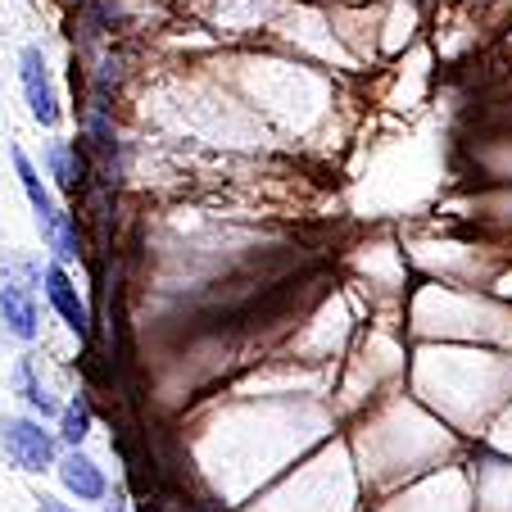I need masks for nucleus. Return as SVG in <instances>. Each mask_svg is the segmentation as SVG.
<instances>
[{
    "label": "nucleus",
    "instance_id": "nucleus-1",
    "mask_svg": "<svg viewBox=\"0 0 512 512\" xmlns=\"http://www.w3.org/2000/svg\"><path fill=\"white\" fill-rule=\"evenodd\" d=\"M0 445H5V458L19 472H46L55 463L50 431H41V422H28V417H5L0 422Z\"/></svg>",
    "mask_w": 512,
    "mask_h": 512
},
{
    "label": "nucleus",
    "instance_id": "nucleus-12",
    "mask_svg": "<svg viewBox=\"0 0 512 512\" xmlns=\"http://www.w3.org/2000/svg\"><path fill=\"white\" fill-rule=\"evenodd\" d=\"M37 508H41V512H73V508H64V503H59V499H50V494H41V499H37Z\"/></svg>",
    "mask_w": 512,
    "mask_h": 512
},
{
    "label": "nucleus",
    "instance_id": "nucleus-8",
    "mask_svg": "<svg viewBox=\"0 0 512 512\" xmlns=\"http://www.w3.org/2000/svg\"><path fill=\"white\" fill-rule=\"evenodd\" d=\"M14 390H19V395L28 399V404L37 408L41 417H50V413H55V399H50V395H46V386H41V381H37V372H32V358H23L19 368H14Z\"/></svg>",
    "mask_w": 512,
    "mask_h": 512
},
{
    "label": "nucleus",
    "instance_id": "nucleus-9",
    "mask_svg": "<svg viewBox=\"0 0 512 512\" xmlns=\"http://www.w3.org/2000/svg\"><path fill=\"white\" fill-rule=\"evenodd\" d=\"M59 431H64V440L68 445H82L91 435V408H87V399H78V404H68L64 413H59Z\"/></svg>",
    "mask_w": 512,
    "mask_h": 512
},
{
    "label": "nucleus",
    "instance_id": "nucleus-3",
    "mask_svg": "<svg viewBox=\"0 0 512 512\" xmlns=\"http://www.w3.org/2000/svg\"><path fill=\"white\" fill-rule=\"evenodd\" d=\"M10 159H14V173H19V186H23V195H28V204H32V213H37V223H41V232H55L59 227V218H64V213L55 209V204H50V191L46 186H41V173H37V164H32L28 155H23L19 145H14L10 150Z\"/></svg>",
    "mask_w": 512,
    "mask_h": 512
},
{
    "label": "nucleus",
    "instance_id": "nucleus-2",
    "mask_svg": "<svg viewBox=\"0 0 512 512\" xmlns=\"http://www.w3.org/2000/svg\"><path fill=\"white\" fill-rule=\"evenodd\" d=\"M19 78H23V96H28V109L41 127H55L59 123V100L55 87H50V73H46V55L37 46H23L19 50Z\"/></svg>",
    "mask_w": 512,
    "mask_h": 512
},
{
    "label": "nucleus",
    "instance_id": "nucleus-11",
    "mask_svg": "<svg viewBox=\"0 0 512 512\" xmlns=\"http://www.w3.org/2000/svg\"><path fill=\"white\" fill-rule=\"evenodd\" d=\"M50 168H55V182L64 186V191H73L78 186V164H73V150L68 145H50Z\"/></svg>",
    "mask_w": 512,
    "mask_h": 512
},
{
    "label": "nucleus",
    "instance_id": "nucleus-4",
    "mask_svg": "<svg viewBox=\"0 0 512 512\" xmlns=\"http://www.w3.org/2000/svg\"><path fill=\"white\" fill-rule=\"evenodd\" d=\"M46 295H50V304L59 309V318H64L68 327L78 331V336H91V313H87V304H82L78 286L68 281L64 268H46Z\"/></svg>",
    "mask_w": 512,
    "mask_h": 512
},
{
    "label": "nucleus",
    "instance_id": "nucleus-7",
    "mask_svg": "<svg viewBox=\"0 0 512 512\" xmlns=\"http://www.w3.org/2000/svg\"><path fill=\"white\" fill-rule=\"evenodd\" d=\"M476 481H481V512H512V467L481 463Z\"/></svg>",
    "mask_w": 512,
    "mask_h": 512
},
{
    "label": "nucleus",
    "instance_id": "nucleus-13",
    "mask_svg": "<svg viewBox=\"0 0 512 512\" xmlns=\"http://www.w3.org/2000/svg\"><path fill=\"white\" fill-rule=\"evenodd\" d=\"M109 512H123V508H118V503H109Z\"/></svg>",
    "mask_w": 512,
    "mask_h": 512
},
{
    "label": "nucleus",
    "instance_id": "nucleus-5",
    "mask_svg": "<svg viewBox=\"0 0 512 512\" xmlns=\"http://www.w3.org/2000/svg\"><path fill=\"white\" fill-rule=\"evenodd\" d=\"M59 481H64L68 490L78 494V499H87V503H100V499L109 494L105 472H100V467L91 463L87 454H68L64 463H59Z\"/></svg>",
    "mask_w": 512,
    "mask_h": 512
},
{
    "label": "nucleus",
    "instance_id": "nucleus-6",
    "mask_svg": "<svg viewBox=\"0 0 512 512\" xmlns=\"http://www.w3.org/2000/svg\"><path fill=\"white\" fill-rule=\"evenodd\" d=\"M0 327L10 331L14 340H37V304L28 300V290L5 286L0 290Z\"/></svg>",
    "mask_w": 512,
    "mask_h": 512
},
{
    "label": "nucleus",
    "instance_id": "nucleus-10",
    "mask_svg": "<svg viewBox=\"0 0 512 512\" xmlns=\"http://www.w3.org/2000/svg\"><path fill=\"white\" fill-rule=\"evenodd\" d=\"M46 241L55 245L59 259H78L82 254V236H78V227H73V218H59V227L46 236Z\"/></svg>",
    "mask_w": 512,
    "mask_h": 512
}]
</instances>
